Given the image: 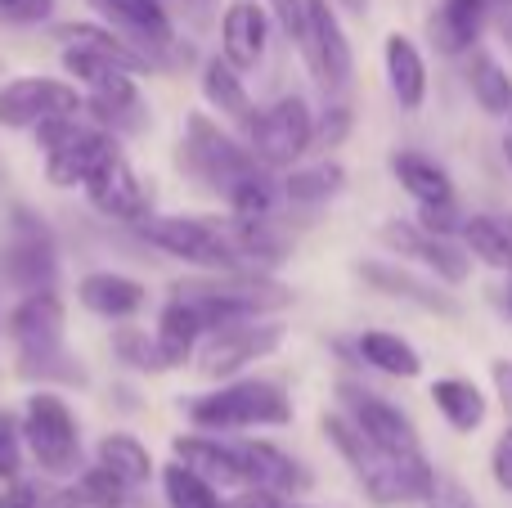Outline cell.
Masks as SVG:
<instances>
[{
	"label": "cell",
	"instance_id": "cell-33",
	"mask_svg": "<svg viewBox=\"0 0 512 508\" xmlns=\"http://www.w3.org/2000/svg\"><path fill=\"white\" fill-rule=\"evenodd\" d=\"M463 81H468L472 99H477V108H481L486 117H495V122L512 117V72H508L490 50H481V45H477V50L468 54Z\"/></svg>",
	"mask_w": 512,
	"mask_h": 508
},
{
	"label": "cell",
	"instance_id": "cell-18",
	"mask_svg": "<svg viewBox=\"0 0 512 508\" xmlns=\"http://www.w3.org/2000/svg\"><path fill=\"white\" fill-rule=\"evenodd\" d=\"M63 329H68V306L54 288L41 293H23L14 302V311L5 315V338L14 347V356H36V351L63 347Z\"/></svg>",
	"mask_w": 512,
	"mask_h": 508
},
{
	"label": "cell",
	"instance_id": "cell-3",
	"mask_svg": "<svg viewBox=\"0 0 512 508\" xmlns=\"http://www.w3.org/2000/svg\"><path fill=\"white\" fill-rule=\"evenodd\" d=\"M185 419L198 432H252V428H288L292 396L279 378H230L216 392L189 396Z\"/></svg>",
	"mask_w": 512,
	"mask_h": 508
},
{
	"label": "cell",
	"instance_id": "cell-22",
	"mask_svg": "<svg viewBox=\"0 0 512 508\" xmlns=\"http://www.w3.org/2000/svg\"><path fill=\"white\" fill-rule=\"evenodd\" d=\"M77 302L99 320H131L149 306V284L122 270H90L77 279Z\"/></svg>",
	"mask_w": 512,
	"mask_h": 508
},
{
	"label": "cell",
	"instance_id": "cell-48",
	"mask_svg": "<svg viewBox=\"0 0 512 508\" xmlns=\"http://www.w3.org/2000/svg\"><path fill=\"white\" fill-rule=\"evenodd\" d=\"M490 477H495L499 491L512 495V419H508V428L495 437V446H490Z\"/></svg>",
	"mask_w": 512,
	"mask_h": 508
},
{
	"label": "cell",
	"instance_id": "cell-54",
	"mask_svg": "<svg viewBox=\"0 0 512 508\" xmlns=\"http://www.w3.org/2000/svg\"><path fill=\"white\" fill-rule=\"evenodd\" d=\"M504 158H508V167H512V135L504 140Z\"/></svg>",
	"mask_w": 512,
	"mask_h": 508
},
{
	"label": "cell",
	"instance_id": "cell-19",
	"mask_svg": "<svg viewBox=\"0 0 512 508\" xmlns=\"http://www.w3.org/2000/svg\"><path fill=\"white\" fill-rule=\"evenodd\" d=\"M81 189H86L90 207H95L104 221H113V225H135V221H144V216L153 212L149 189H144V180L135 176V167L126 162V153L108 158Z\"/></svg>",
	"mask_w": 512,
	"mask_h": 508
},
{
	"label": "cell",
	"instance_id": "cell-6",
	"mask_svg": "<svg viewBox=\"0 0 512 508\" xmlns=\"http://www.w3.org/2000/svg\"><path fill=\"white\" fill-rule=\"evenodd\" d=\"M36 144L45 149V180L54 189L86 185L108 158L122 153V140L104 126H95L86 113L54 117V122L36 126Z\"/></svg>",
	"mask_w": 512,
	"mask_h": 508
},
{
	"label": "cell",
	"instance_id": "cell-39",
	"mask_svg": "<svg viewBox=\"0 0 512 508\" xmlns=\"http://www.w3.org/2000/svg\"><path fill=\"white\" fill-rule=\"evenodd\" d=\"M158 477H162V500H167V508H225L221 486L198 477L194 468H185L180 459H171Z\"/></svg>",
	"mask_w": 512,
	"mask_h": 508
},
{
	"label": "cell",
	"instance_id": "cell-1",
	"mask_svg": "<svg viewBox=\"0 0 512 508\" xmlns=\"http://www.w3.org/2000/svg\"><path fill=\"white\" fill-rule=\"evenodd\" d=\"M171 297L189 302L203 320V329H230V324H248V320H265V315H279L292 306L288 284H279L265 270H198L189 279L171 284Z\"/></svg>",
	"mask_w": 512,
	"mask_h": 508
},
{
	"label": "cell",
	"instance_id": "cell-23",
	"mask_svg": "<svg viewBox=\"0 0 512 508\" xmlns=\"http://www.w3.org/2000/svg\"><path fill=\"white\" fill-rule=\"evenodd\" d=\"M265 45H270V9L256 0H234L221 14V54L239 72L261 68Z\"/></svg>",
	"mask_w": 512,
	"mask_h": 508
},
{
	"label": "cell",
	"instance_id": "cell-27",
	"mask_svg": "<svg viewBox=\"0 0 512 508\" xmlns=\"http://www.w3.org/2000/svg\"><path fill=\"white\" fill-rule=\"evenodd\" d=\"M391 176H396V185L405 189L418 207L459 203V194H454V176L436 158H427V153H418V149H396L391 153Z\"/></svg>",
	"mask_w": 512,
	"mask_h": 508
},
{
	"label": "cell",
	"instance_id": "cell-58",
	"mask_svg": "<svg viewBox=\"0 0 512 508\" xmlns=\"http://www.w3.org/2000/svg\"><path fill=\"white\" fill-rule=\"evenodd\" d=\"M499 5H508V9H512V0H499Z\"/></svg>",
	"mask_w": 512,
	"mask_h": 508
},
{
	"label": "cell",
	"instance_id": "cell-14",
	"mask_svg": "<svg viewBox=\"0 0 512 508\" xmlns=\"http://www.w3.org/2000/svg\"><path fill=\"white\" fill-rule=\"evenodd\" d=\"M297 50L306 54L310 72H315V81L328 90V95L351 86L355 50H351V41H346L337 0H306V41H301Z\"/></svg>",
	"mask_w": 512,
	"mask_h": 508
},
{
	"label": "cell",
	"instance_id": "cell-28",
	"mask_svg": "<svg viewBox=\"0 0 512 508\" xmlns=\"http://www.w3.org/2000/svg\"><path fill=\"white\" fill-rule=\"evenodd\" d=\"M54 41H59V45H77V50H90V54H104V59L117 63V68L135 72V77H144V72H149V59H144V54L135 50V45L117 32V27H108L104 18H99V23H90V18H81V23H54Z\"/></svg>",
	"mask_w": 512,
	"mask_h": 508
},
{
	"label": "cell",
	"instance_id": "cell-52",
	"mask_svg": "<svg viewBox=\"0 0 512 508\" xmlns=\"http://www.w3.org/2000/svg\"><path fill=\"white\" fill-rule=\"evenodd\" d=\"M337 5H346V9H351V14H369V0H337Z\"/></svg>",
	"mask_w": 512,
	"mask_h": 508
},
{
	"label": "cell",
	"instance_id": "cell-12",
	"mask_svg": "<svg viewBox=\"0 0 512 508\" xmlns=\"http://www.w3.org/2000/svg\"><path fill=\"white\" fill-rule=\"evenodd\" d=\"M360 491L373 508H405V504H432L441 495V473L423 450L409 455H378L360 473Z\"/></svg>",
	"mask_w": 512,
	"mask_h": 508
},
{
	"label": "cell",
	"instance_id": "cell-26",
	"mask_svg": "<svg viewBox=\"0 0 512 508\" xmlns=\"http://www.w3.org/2000/svg\"><path fill=\"white\" fill-rule=\"evenodd\" d=\"M198 90H203V99L212 104V113H221L225 122L239 126V135L252 126L256 104H252V95H248V81H243V72L234 68L225 54H212V59H203V68H198Z\"/></svg>",
	"mask_w": 512,
	"mask_h": 508
},
{
	"label": "cell",
	"instance_id": "cell-37",
	"mask_svg": "<svg viewBox=\"0 0 512 508\" xmlns=\"http://www.w3.org/2000/svg\"><path fill=\"white\" fill-rule=\"evenodd\" d=\"M346 189V167L342 162H315V167H292L283 176V203L292 207H319Z\"/></svg>",
	"mask_w": 512,
	"mask_h": 508
},
{
	"label": "cell",
	"instance_id": "cell-43",
	"mask_svg": "<svg viewBox=\"0 0 512 508\" xmlns=\"http://www.w3.org/2000/svg\"><path fill=\"white\" fill-rule=\"evenodd\" d=\"M23 459H27L23 428H18V419L0 414V482H14V477H23Z\"/></svg>",
	"mask_w": 512,
	"mask_h": 508
},
{
	"label": "cell",
	"instance_id": "cell-29",
	"mask_svg": "<svg viewBox=\"0 0 512 508\" xmlns=\"http://www.w3.org/2000/svg\"><path fill=\"white\" fill-rule=\"evenodd\" d=\"M203 320H198V311L189 302H180V297H167L158 311V324H153V342H158V356L167 369H180L194 360L198 342H203Z\"/></svg>",
	"mask_w": 512,
	"mask_h": 508
},
{
	"label": "cell",
	"instance_id": "cell-45",
	"mask_svg": "<svg viewBox=\"0 0 512 508\" xmlns=\"http://www.w3.org/2000/svg\"><path fill=\"white\" fill-rule=\"evenodd\" d=\"M50 14H54V0H0V18L14 27L50 23Z\"/></svg>",
	"mask_w": 512,
	"mask_h": 508
},
{
	"label": "cell",
	"instance_id": "cell-24",
	"mask_svg": "<svg viewBox=\"0 0 512 508\" xmlns=\"http://www.w3.org/2000/svg\"><path fill=\"white\" fill-rule=\"evenodd\" d=\"M490 0H441L436 14L427 18V41L445 59H463L477 50L481 32H486Z\"/></svg>",
	"mask_w": 512,
	"mask_h": 508
},
{
	"label": "cell",
	"instance_id": "cell-7",
	"mask_svg": "<svg viewBox=\"0 0 512 508\" xmlns=\"http://www.w3.org/2000/svg\"><path fill=\"white\" fill-rule=\"evenodd\" d=\"M23 446L45 477H77L81 473V423L59 387H36L23 405Z\"/></svg>",
	"mask_w": 512,
	"mask_h": 508
},
{
	"label": "cell",
	"instance_id": "cell-32",
	"mask_svg": "<svg viewBox=\"0 0 512 508\" xmlns=\"http://www.w3.org/2000/svg\"><path fill=\"white\" fill-rule=\"evenodd\" d=\"M427 396H432L436 414H441L454 432H463V437H468V432H477L481 423L490 419V396L481 392L472 378H459V374H454V378H436Z\"/></svg>",
	"mask_w": 512,
	"mask_h": 508
},
{
	"label": "cell",
	"instance_id": "cell-30",
	"mask_svg": "<svg viewBox=\"0 0 512 508\" xmlns=\"http://www.w3.org/2000/svg\"><path fill=\"white\" fill-rule=\"evenodd\" d=\"M355 356H360V365H369L373 374L400 378V383H414V378L423 374V356H418V347L409 338H400V333H391V329H364L360 338H355Z\"/></svg>",
	"mask_w": 512,
	"mask_h": 508
},
{
	"label": "cell",
	"instance_id": "cell-35",
	"mask_svg": "<svg viewBox=\"0 0 512 508\" xmlns=\"http://www.w3.org/2000/svg\"><path fill=\"white\" fill-rule=\"evenodd\" d=\"M459 243L472 252V261H481V266L512 275V230H508L504 216H490V212L463 216Z\"/></svg>",
	"mask_w": 512,
	"mask_h": 508
},
{
	"label": "cell",
	"instance_id": "cell-20",
	"mask_svg": "<svg viewBox=\"0 0 512 508\" xmlns=\"http://www.w3.org/2000/svg\"><path fill=\"white\" fill-rule=\"evenodd\" d=\"M171 459H180L185 468H194L198 477H207L221 491L243 486L239 441H225L221 432H180V437H171Z\"/></svg>",
	"mask_w": 512,
	"mask_h": 508
},
{
	"label": "cell",
	"instance_id": "cell-2",
	"mask_svg": "<svg viewBox=\"0 0 512 508\" xmlns=\"http://www.w3.org/2000/svg\"><path fill=\"white\" fill-rule=\"evenodd\" d=\"M149 252H162L171 261H185L194 270H248L239 243H234L230 216H203V212H171V216H144L126 225Z\"/></svg>",
	"mask_w": 512,
	"mask_h": 508
},
{
	"label": "cell",
	"instance_id": "cell-44",
	"mask_svg": "<svg viewBox=\"0 0 512 508\" xmlns=\"http://www.w3.org/2000/svg\"><path fill=\"white\" fill-rule=\"evenodd\" d=\"M270 9V23H279V32L292 45L306 41V0H261Z\"/></svg>",
	"mask_w": 512,
	"mask_h": 508
},
{
	"label": "cell",
	"instance_id": "cell-25",
	"mask_svg": "<svg viewBox=\"0 0 512 508\" xmlns=\"http://www.w3.org/2000/svg\"><path fill=\"white\" fill-rule=\"evenodd\" d=\"M382 68H387V90L400 104V113H418L427 104L432 77H427V59L414 36L387 32V41H382Z\"/></svg>",
	"mask_w": 512,
	"mask_h": 508
},
{
	"label": "cell",
	"instance_id": "cell-4",
	"mask_svg": "<svg viewBox=\"0 0 512 508\" xmlns=\"http://www.w3.org/2000/svg\"><path fill=\"white\" fill-rule=\"evenodd\" d=\"M176 167L185 171L198 189L225 198L248 171L265 167V162L243 144V135H230L212 113H185L180 144H176Z\"/></svg>",
	"mask_w": 512,
	"mask_h": 508
},
{
	"label": "cell",
	"instance_id": "cell-49",
	"mask_svg": "<svg viewBox=\"0 0 512 508\" xmlns=\"http://www.w3.org/2000/svg\"><path fill=\"white\" fill-rule=\"evenodd\" d=\"M225 508H288V500L279 491H265V486H239L225 500Z\"/></svg>",
	"mask_w": 512,
	"mask_h": 508
},
{
	"label": "cell",
	"instance_id": "cell-31",
	"mask_svg": "<svg viewBox=\"0 0 512 508\" xmlns=\"http://www.w3.org/2000/svg\"><path fill=\"white\" fill-rule=\"evenodd\" d=\"M234 225V243H239L243 261H248V270H279L283 261L292 257V234L283 230L279 216H261V221H239V216H230Z\"/></svg>",
	"mask_w": 512,
	"mask_h": 508
},
{
	"label": "cell",
	"instance_id": "cell-13",
	"mask_svg": "<svg viewBox=\"0 0 512 508\" xmlns=\"http://www.w3.org/2000/svg\"><path fill=\"white\" fill-rule=\"evenodd\" d=\"M378 243L391 252V257L418 261V266H423L427 275L441 279L445 288L468 284V275H472V252L463 248V243L423 230L418 221H400V216H391V221L378 225Z\"/></svg>",
	"mask_w": 512,
	"mask_h": 508
},
{
	"label": "cell",
	"instance_id": "cell-16",
	"mask_svg": "<svg viewBox=\"0 0 512 508\" xmlns=\"http://www.w3.org/2000/svg\"><path fill=\"white\" fill-rule=\"evenodd\" d=\"M337 401H342V410L351 414L355 428L364 432V441H369L378 455H409V450H423V446H418L414 419H409L396 401H387V396H378V392H369V387L351 383V378H342V383H337Z\"/></svg>",
	"mask_w": 512,
	"mask_h": 508
},
{
	"label": "cell",
	"instance_id": "cell-51",
	"mask_svg": "<svg viewBox=\"0 0 512 508\" xmlns=\"http://www.w3.org/2000/svg\"><path fill=\"white\" fill-rule=\"evenodd\" d=\"M490 383H495L499 405H504V414L512 419V360H495V365H490Z\"/></svg>",
	"mask_w": 512,
	"mask_h": 508
},
{
	"label": "cell",
	"instance_id": "cell-21",
	"mask_svg": "<svg viewBox=\"0 0 512 508\" xmlns=\"http://www.w3.org/2000/svg\"><path fill=\"white\" fill-rule=\"evenodd\" d=\"M239 459H243V486H265V491H279L283 500H297V495L310 491L315 477L306 473L301 459H292L283 446L274 441H261V437H248L239 441Z\"/></svg>",
	"mask_w": 512,
	"mask_h": 508
},
{
	"label": "cell",
	"instance_id": "cell-42",
	"mask_svg": "<svg viewBox=\"0 0 512 508\" xmlns=\"http://www.w3.org/2000/svg\"><path fill=\"white\" fill-rule=\"evenodd\" d=\"M355 131V113L351 104H342V99H333V104L324 108V113L315 117V149H342L346 135Z\"/></svg>",
	"mask_w": 512,
	"mask_h": 508
},
{
	"label": "cell",
	"instance_id": "cell-57",
	"mask_svg": "<svg viewBox=\"0 0 512 508\" xmlns=\"http://www.w3.org/2000/svg\"><path fill=\"white\" fill-rule=\"evenodd\" d=\"M288 508H306V504H292V500H288Z\"/></svg>",
	"mask_w": 512,
	"mask_h": 508
},
{
	"label": "cell",
	"instance_id": "cell-38",
	"mask_svg": "<svg viewBox=\"0 0 512 508\" xmlns=\"http://www.w3.org/2000/svg\"><path fill=\"white\" fill-rule=\"evenodd\" d=\"M283 203V180L274 176L270 167H256L248 176L239 180V185L225 194V207H230V216H239V221H261V216H274Z\"/></svg>",
	"mask_w": 512,
	"mask_h": 508
},
{
	"label": "cell",
	"instance_id": "cell-46",
	"mask_svg": "<svg viewBox=\"0 0 512 508\" xmlns=\"http://www.w3.org/2000/svg\"><path fill=\"white\" fill-rule=\"evenodd\" d=\"M414 221L423 225V230L441 234V239H459V230H463V212H459V203H445V207H418Z\"/></svg>",
	"mask_w": 512,
	"mask_h": 508
},
{
	"label": "cell",
	"instance_id": "cell-55",
	"mask_svg": "<svg viewBox=\"0 0 512 508\" xmlns=\"http://www.w3.org/2000/svg\"><path fill=\"white\" fill-rule=\"evenodd\" d=\"M0 194H5V162H0Z\"/></svg>",
	"mask_w": 512,
	"mask_h": 508
},
{
	"label": "cell",
	"instance_id": "cell-34",
	"mask_svg": "<svg viewBox=\"0 0 512 508\" xmlns=\"http://www.w3.org/2000/svg\"><path fill=\"white\" fill-rule=\"evenodd\" d=\"M95 464H104L113 477H122L131 491H140V486H149L153 477H158V464H153L149 446H144L140 437H131V432H108V437H99Z\"/></svg>",
	"mask_w": 512,
	"mask_h": 508
},
{
	"label": "cell",
	"instance_id": "cell-11",
	"mask_svg": "<svg viewBox=\"0 0 512 508\" xmlns=\"http://www.w3.org/2000/svg\"><path fill=\"white\" fill-rule=\"evenodd\" d=\"M86 113L81 86L59 77H9L0 86V126L5 131H36L54 117Z\"/></svg>",
	"mask_w": 512,
	"mask_h": 508
},
{
	"label": "cell",
	"instance_id": "cell-15",
	"mask_svg": "<svg viewBox=\"0 0 512 508\" xmlns=\"http://www.w3.org/2000/svg\"><path fill=\"white\" fill-rule=\"evenodd\" d=\"M81 95H86V117L95 126H104V131H113L117 140L144 135L153 126V113H149V104H144V95H140L135 72L117 68V63H108L95 81H86Z\"/></svg>",
	"mask_w": 512,
	"mask_h": 508
},
{
	"label": "cell",
	"instance_id": "cell-8",
	"mask_svg": "<svg viewBox=\"0 0 512 508\" xmlns=\"http://www.w3.org/2000/svg\"><path fill=\"white\" fill-rule=\"evenodd\" d=\"M90 9L149 59V72L171 77V72L194 63V45L176 36L167 0H90Z\"/></svg>",
	"mask_w": 512,
	"mask_h": 508
},
{
	"label": "cell",
	"instance_id": "cell-40",
	"mask_svg": "<svg viewBox=\"0 0 512 508\" xmlns=\"http://www.w3.org/2000/svg\"><path fill=\"white\" fill-rule=\"evenodd\" d=\"M319 432H324V441L337 450V459H342V464L351 468L355 477H360L364 468H369L373 459H378V450H373L369 441H364V432L355 428V419H351L346 410L324 414V419H319Z\"/></svg>",
	"mask_w": 512,
	"mask_h": 508
},
{
	"label": "cell",
	"instance_id": "cell-5",
	"mask_svg": "<svg viewBox=\"0 0 512 508\" xmlns=\"http://www.w3.org/2000/svg\"><path fill=\"white\" fill-rule=\"evenodd\" d=\"M0 279L18 297L54 288V279H59V239H54L50 221L27 203L5 207V225H0Z\"/></svg>",
	"mask_w": 512,
	"mask_h": 508
},
{
	"label": "cell",
	"instance_id": "cell-17",
	"mask_svg": "<svg viewBox=\"0 0 512 508\" xmlns=\"http://www.w3.org/2000/svg\"><path fill=\"white\" fill-rule=\"evenodd\" d=\"M355 275H360L373 293L391 297V302L418 306V311L441 315V320H459V315H463L459 297H454L441 279H423V275H414V270L396 266V261H360V266H355Z\"/></svg>",
	"mask_w": 512,
	"mask_h": 508
},
{
	"label": "cell",
	"instance_id": "cell-36",
	"mask_svg": "<svg viewBox=\"0 0 512 508\" xmlns=\"http://www.w3.org/2000/svg\"><path fill=\"white\" fill-rule=\"evenodd\" d=\"M14 374L36 387H86L90 374L81 356H72L68 342L54 351H36V356H14Z\"/></svg>",
	"mask_w": 512,
	"mask_h": 508
},
{
	"label": "cell",
	"instance_id": "cell-47",
	"mask_svg": "<svg viewBox=\"0 0 512 508\" xmlns=\"http://www.w3.org/2000/svg\"><path fill=\"white\" fill-rule=\"evenodd\" d=\"M45 504H50V491L27 482V477H14V482H5V491H0V508H45Z\"/></svg>",
	"mask_w": 512,
	"mask_h": 508
},
{
	"label": "cell",
	"instance_id": "cell-10",
	"mask_svg": "<svg viewBox=\"0 0 512 508\" xmlns=\"http://www.w3.org/2000/svg\"><path fill=\"white\" fill-rule=\"evenodd\" d=\"M283 338H288V329H283V320H274V315L248 320V324H230V329H212V333H203V342H198V351H194L198 374L212 378V383H230V378H239L256 360L274 356V351L283 347Z\"/></svg>",
	"mask_w": 512,
	"mask_h": 508
},
{
	"label": "cell",
	"instance_id": "cell-53",
	"mask_svg": "<svg viewBox=\"0 0 512 508\" xmlns=\"http://www.w3.org/2000/svg\"><path fill=\"white\" fill-rule=\"evenodd\" d=\"M504 306H508V315H512V275H508V293H504Z\"/></svg>",
	"mask_w": 512,
	"mask_h": 508
},
{
	"label": "cell",
	"instance_id": "cell-50",
	"mask_svg": "<svg viewBox=\"0 0 512 508\" xmlns=\"http://www.w3.org/2000/svg\"><path fill=\"white\" fill-rule=\"evenodd\" d=\"M171 5L180 9V18H185L194 32H207V27L216 23V5H221V0H171Z\"/></svg>",
	"mask_w": 512,
	"mask_h": 508
},
{
	"label": "cell",
	"instance_id": "cell-56",
	"mask_svg": "<svg viewBox=\"0 0 512 508\" xmlns=\"http://www.w3.org/2000/svg\"><path fill=\"white\" fill-rule=\"evenodd\" d=\"M423 508H450V504H441V500H432V504H423Z\"/></svg>",
	"mask_w": 512,
	"mask_h": 508
},
{
	"label": "cell",
	"instance_id": "cell-9",
	"mask_svg": "<svg viewBox=\"0 0 512 508\" xmlns=\"http://www.w3.org/2000/svg\"><path fill=\"white\" fill-rule=\"evenodd\" d=\"M243 144L270 171H283L315 149V113L306 95H279L270 108H256L252 126L243 131Z\"/></svg>",
	"mask_w": 512,
	"mask_h": 508
},
{
	"label": "cell",
	"instance_id": "cell-41",
	"mask_svg": "<svg viewBox=\"0 0 512 508\" xmlns=\"http://www.w3.org/2000/svg\"><path fill=\"white\" fill-rule=\"evenodd\" d=\"M113 360L117 365H126L131 374H167V365H162V356H158V342L149 338L144 329H113Z\"/></svg>",
	"mask_w": 512,
	"mask_h": 508
}]
</instances>
